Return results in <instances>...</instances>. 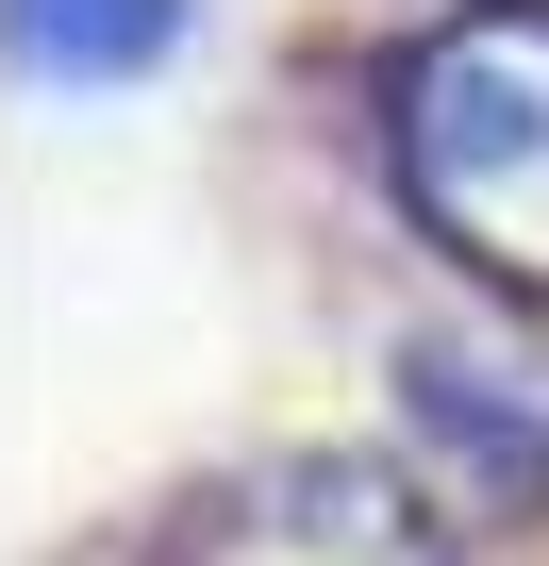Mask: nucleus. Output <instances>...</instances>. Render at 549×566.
<instances>
[{"instance_id":"1","label":"nucleus","mask_w":549,"mask_h":566,"mask_svg":"<svg viewBox=\"0 0 549 566\" xmlns=\"http://www.w3.org/2000/svg\"><path fill=\"white\" fill-rule=\"evenodd\" d=\"M383 150H400V200L466 266L549 283V0H483V18L416 34L400 101H383Z\"/></svg>"},{"instance_id":"2","label":"nucleus","mask_w":549,"mask_h":566,"mask_svg":"<svg viewBox=\"0 0 549 566\" xmlns=\"http://www.w3.org/2000/svg\"><path fill=\"white\" fill-rule=\"evenodd\" d=\"M200 566H450V549L383 467H284L200 533Z\"/></svg>"},{"instance_id":"3","label":"nucleus","mask_w":549,"mask_h":566,"mask_svg":"<svg viewBox=\"0 0 549 566\" xmlns=\"http://www.w3.org/2000/svg\"><path fill=\"white\" fill-rule=\"evenodd\" d=\"M183 18H200V0H0L18 84H134V67H167Z\"/></svg>"}]
</instances>
